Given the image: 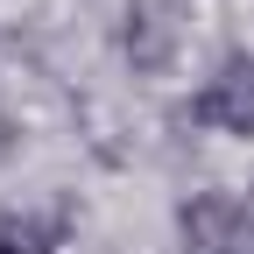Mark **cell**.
Returning <instances> with one entry per match:
<instances>
[{
	"mask_svg": "<svg viewBox=\"0 0 254 254\" xmlns=\"http://www.w3.org/2000/svg\"><path fill=\"white\" fill-rule=\"evenodd\" d=\"M198 120L219 134H254V57H226L219 78L198 92Z\"/></svg>",
	"mask_w": 254,
	"mask_h": 254,
	"instance_id": "obj_1",
	"label": "cell"
},
{
	"mask_svg": "<svg viewBox=\"0 0 254 254\" xmlns=\"http://www.w3.org/2000/svg\"><path fill=\"white\" fill-rule=\"evenodd\" d=\"M226 247L254 254V190H247V198H233V233H226Z\"/></svg>",
	"mask_w": 254,
	"mask_h": 254,
	"instance_id": "obj_4",
	"label": "cell"
},
{
	"mask_svg": "<svg viewBox=\"0 0 254 254\" xmlns=\"http://www.w3.org/2000/svg\"><path fill=\"white\" fill-rule=\"evenodd\" d=\"M64 233H71V205L36 198V205L0 219V254H50V247H64Z\"/></svg>",
	"mask_w": 254,
	"mask_h": 254,
	"instance_id": "obj_2",
	"label": "cell"
},
{
	"mask_svg": "<svg viewBox=\"0 0 254 254\" xmlns=\"http://www.w3.org/2000/svg\"><path fill=\"white\" fill-rule=\"evenodd\" d=\"M163 14H177V0H134L127 7V50L141 64H163L177 43V21H163Z\"/></svg>",
	"mask_w": 254,
	"mask_h": 254,
	"instance_id": "obj_3",
	"label": "cell"
},
{
	"mask_svg": "<svg viewBox=\"0 0 254 254\" xmlns=\"http://www.w3.org/2000/svg\"><path fill=\"white\" fill-rule=\"evenodd\" d=\"M0 155H7V120H0Z\"/></svg>",
	"mask_w": 254,
	"mask_h": 254,
	"instance_id": "obj_5",
	"label": "cell"
}]
</instances>
